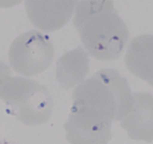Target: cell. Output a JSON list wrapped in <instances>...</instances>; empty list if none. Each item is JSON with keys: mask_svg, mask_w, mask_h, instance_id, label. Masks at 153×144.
<instances>
[{"mask_svg": "<svg viewBox=\"0 0 153 144\" xmlns=\"http://www.w3.org/2000/svg\"><path fill=\"white\" fill-rule=\"evenodd\" d=\"M73 23L87 53L98 60L117 59L128 42V29L111 1L79 2Z\"/></svg>", "mask_w": 153, "mask_h": 144, "instance_id": "obj_1", "label": "cell"}, {"mask_svg": "<svg viewBox=\"0 0 153 144\" xmlns=\"http://www.w3.org/2000/svg\"><path fill=\"white\" fill-rule=\"evenodd\" d=\"M73 102L96 110L113 122L122 121L134 104L127 80L117 71L102 68L76 86L72 92Z\"/></svg>", "mask_w": 153, "mask_h": 144, "instance_id": "obj_2", "label": "cell"}, {"mask_svg": "<svg viewBox=\"0 0 153 144\" xmlns=\"http://www.w3.org/2000/svg\"><path fill=\"white\" fill-rule=\"evenodd\" d=\"M1 98L7 112L25 125H39L51 119L53 101L48 88L25 77H11L2 91Z\"/></svg>", "mask_w": 153, "mask_h": 144, "instance_id": "obj_3", "label": "cell"}, {"mask_svg": "<svg viewBox=\"0 0 153 144\" xmlns=\"http://www.w3.org/2000/svg\"><path fill=\"white\" fill-rule=\"evenodd\" d=\"M8 57L10 65L15 71L32 77L51 66L54 59V47L49 35L32 29L12 42Z\"/></svg>", "mask_w": 153, "mask_h": 144, "instance_id": "obj_4", "label": "cell"}, {"mask_svg": "<svg viewBox=\"0 0 153 144\" xmlns=\"http://www.w3.org/2000/svg\"><path fill=\"white\" fill-rule=\"evenodd\" d=\"M112 123L96 110L73 102L64 128L71 144H107L112 138Z\"/></svg>", "mask_w": 153, "mask_h": 144, "instance_id": "obj_5", "label": "cell"}, {"mask_svg": "<svg viewBox=\"0 0 153 144\" xmlns=\"http://www.w3.org/2000/svg\"><path fill=\"white\" fill-rule=\"evenodd\" d=\"M76 1H26V14L35 28L45 32H54L70 20Z\"/></svg>", "mask_w": 153, "mask_h": 144, "instance_id": "obj_6", "label": "cell"}, {"mask_svg": "<svg viewBox=\"0 0 153 144\" xmlns=\"http://www.w3.org/2000/svg\"><path fill=\"white\" fill-rule=\"evenodd\" d=\"M134 104L130 112L121 121L122 128L134 140H153V96L149 93H133Z\"/></svg>", "mask_w": 153, "mask_h": 144, "instance_id": "obj_7", "label": "cell"}, {"mask_svg": "<svg viewBox=\"0 0 153 144\" xmlns=\"http://www.w3.org/2000/svg\"><path fill=\"white\" fill-rule=\"evenodd\" d=\"M125 62L134 75L153 86V35H141L132 39Z\"/></svg>", "mask_w": 153, "mask_h": 144, "instance_id": "obj_8", "label": "cell"}, {"mask_svg": "<svg viewBox=\"0 0 153 144\" xmlns=\"http://www.w3.org/2000/svg\"><path fill=\"white\" fill-rule=\"evenodd\" d=\"M89 71L88 53L81 45L63 54L56 62V75L62 89H69L83 83Z\"/></svg>", "mask_w": 153, "mask_h": 144, "instance_id": "obj_9", "label": "cell"}, {"mask_svg": "<svg viewBox=\"0 0 153 144\" xmlns=\"http://www.w3.org/2000/svg\"><path fill=\"white\" fill-rule=\"evenodd\" d=\"M11 70L7 65L0 62V98L5 85L11 78Z\"/></svg>", "mask_w": 153, "mask_h": 144, "instance_id": "obj_10", "label": "cell"}]
</instances>
